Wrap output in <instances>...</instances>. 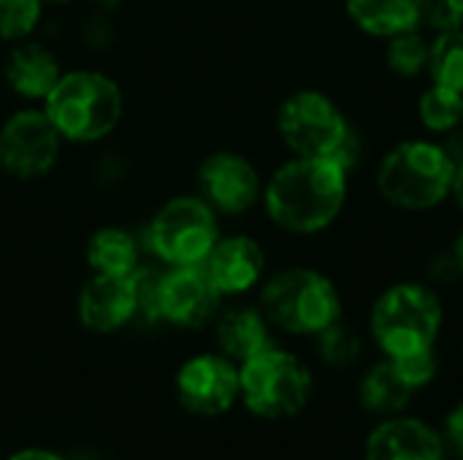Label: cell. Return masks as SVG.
<instances>
[{
	"instance_id": "1",
	"label": "cell",
	"mask_w": 463,
	"mask_h": 460,
	"mask_svg": "<svg viewBox=\"0 0 463 460\" xmlns=\"http://www.w3.org/2000/svg\"><path fill=\"white\" fill-rule=\"evenodd\" d=\"M269 217L290 233L328 228L347 198V171L331 157H296L266 187Z\"/></svg>"
},
{
	"instance_id": "2",
	"label": "cell",
	"mask_w": 463,
	"mask_h": 460,
	"mask_svg": "<svg viewBox=\"0 0 463 460\" xmlns=\"http://www.w3.org/2000/svg\"><path fill=\"white\" fill-rule=\"evenodd\" d=\"M46 117L65 141H98L122 117V92L114 79L92 70L62 73L46 95Z\"/></svg>"
},
{
	"instance_id": "3",
	"label": "cell",
	"mask_w": 463,
	"mask_h": 460,
	"mask_svg": "<svg viewBox=\"0 0 463 460\" xmlns=\"http://www.w3.org/2000/svg\"><path fill=\"white\" fill-rule=\"evenodd\" d=\"M456 160L431 141H404L391 149L377 171L383 198L407 211H423L450 195Z\"/></svg>"
},
{
	"instance_id": "4",
	"label": "cell",
	"mask_w": 463,
	"mask_h": 460,
	"mask_svg": "<svg viewBox=\"0 0 463 460\" xmlns=\"http://www.w3.org/2000/svg\"><path fill=\"white\" fill-rule=\"evenodd\" d=\"M260 312L285 333L317 336L342 317V301L328 277L312 268H290L263 287Z\"/></svg>"
},
{
	"instance_id": "5",
	"label": "cell",
	"mask_w": 463,
	"mask_h": 460,
	"mask_svg": "<svg viewBox=\"0 0 463 460\" xmlns=\"http://www.w3.org/2000/svg\"><path fill=\"white\" fill-rule=\"evenodd\" d=\"M369 325L388 358L431 350L442 328V304L423 285H396L377 298Z\"/></svg>"
},
{
	"instance_id": "6",
	"label": "cell",
	"mask_w": 463,
	"mask_h": 460,
	"mask_svg": "<svg viewBox=\"0 0 463 460\" xmlns=\"http://www.w3.org/2000/svg\"><path fill=\"white\" fill-rule=\"evenodd\" d=\"M239 399L263 420H285L309 404L312 374L296 355L269 347L239 366Z\"/></svg>"
},
{
	"instance_id": "7",
	"label": "cell",
	"mask_w": 463,
	"mask_h": 460,
	"mask_svg": "<svg viewBox=\"0 0 463 460\" xmlns=\"http://www.w3.org/2000/svg\"><path fill=\"white\" fill-rule=\"evenodd\" d=\"M149 241L163 263L201 266L217 244L214 209L203 198H174L152 220Z\"/></svg>"
},
{
	"instance_id": "8",
	"label": "cell",
	"mask_w": 463,
	"mask_h": 460,
	"mask_svg": "<svg viewBox=\"0 0 463 460\" xmlns=\"http://www.w3.org/2000/svg\"><path fill=\"white\" fill-rule=\"evenodd\" d=\"M279 136L298 157H336L353 127L331 98L315 89L293 92L279 106Z\"/></svg>"
},
{
	"instance_id": "9",
	"label": "cell",
	"mask_w": 463,
	"mask_h": 460,
	"mask_svg": "<svg viewBox=\"0 0 463 460\" xmlns=\"http://www.w3.org/2000/svg\"><path fill=\"white\" fill-rule=\"evenodd\" d=\"M62 136L46 111H19L0 130V163L19 179H35L54 168Z\"/></svg>"
},
{
	"instance_id": "10",
	"label": "cell",
	"mask_w": 463,
	"mask_h": 460,
	"mask_svg": "<svg viewBox=\"0 0 463 460\" xmlns=\"http://www.w3.org/2000/svg\"><path fill=\"white\" fill-rule=\"evenodd\" d=\"M176 396L193 415H225L239 399V366L225 355H195L176 374Z\"/></svg>"
},
{
	"instance_id": "11",
	"label": "cell",
	"mask_w": 463,
	"mask_h": 460,
	"mask_svg": "<svg viewBox=\"0 0 463 460\" xmlns=\"http://www.w3.org/2000/svg\"><path fill=\"white\" fill-rule=\"evenodd\" d=\"M222 293L203 266H174L160 277V320L179 328L206 325L220 306Z\"/></svg>"
},
{
	"instance_id": "12",
	"label": "cell",
	"mask_w": 463,
	"mask_h": 460,
	"mask_svg": "<svg viewBox=\"0 0 463 460\" xmlns=\"http://www.w3.org/2000/svg\"><path fill=\"white\" fill-rule=\"evenodd\" d=\"M201 198L222 214H244L260 198L258 171L233 152L209 155L198 168Z\"/></svg>"
},
{
	"instance_id": "13",
	"label": "cell",
	"mask_w": 463,
	"mask_h": 460,
	"mask_svg": "<svg viewBox=\"0 0 463 460\" xmlns=\"http://www.w3.org/2000/svg\"><path fill=\"white\" fill-rule=\"evenodd\" d=\"M366 460H448L445 439L437 428L418 418H388L380 423L364 447Z\"/></svg>"
},
{
	"instance_id": "14",
	"label": "cell",
	"mask_w": 463,
	"mask_h": 460,
	"mask_svg": "<svg viewBox=\"0 0 463 460\" xmlns=\"http://www.w3.org/2000/svg\"><path fill=\"white\" fill-rule=\"evenodd\" d=\"M79 320L95 333H111L136 320V290L130 277L95 274L79 293Z\"/></svg>"
},
{
	"instance_id": "15",
	"label": "cell",
	"mask_w": 463,
	"mask_h": 460,
	"mask_svg": "<svg viewBox=\"0 0 463 460\" xmlns=\"http://www.w3.org/2000/svg\"><path fill=\"white\" fill-rule=\"evenodd\" d=\"M201 266L222 296H236L258 285L263 277L266 255L250 236H228L217 239Z\"/></svg>"
},
{
	"instance_id": "16",
	"label": "cell",
	"mask_w": 463,
	"mask_h": 460,
	"mask_svg": "<svg viewBox=\"0 0 463 460\" xmlns=\"http://www.w3.org/2000/svg\"><path fill=\"white\" fill-rule=\"evenodd\" d=\"M60 62L54 54L38 43L16 46L5 60V81L22 98H43L60 81Z\"/></svg>"
},
{
	"instance_id": "17",
	"label": "cell",
	"mask_w": 463,
	"mask_h": 460,
	"mask_svg": "<svg viewBox=\"0 0 463 460\" xmlns=\"http://www.w3.org/2000/svg\"><path fill=\"white\" fill-rule=\"evenodd\" d=\"M217 344H220L222 355L231 358L233 363L236 361L244 363L252 355L269 350L271 336H269L266 314L260 309H252V306L225 312L217 323Z\"/></svg>"
},
{
	"instance_id": "18",
	"label": "cell",
	"mask_w": 463,
	"mask_h": 460,
	"mask_svg": "<svg viewBox=\"0 0 463 460\" xmlns=\"http://www.w3.org/2000/svg\"><path fill=\"white\" fill-rule=\"evenodd\" d=\"M347 14L364 33L377 38L418 30L423 22L420 0H347Z\"/></svg>"
},
{
	"instance_id": "19",
	"label": "cell",
	"mask_w": 463,
	"mask_h": 460,
	"mask_svg": "<svg viewBox=\"0 0 463 460\" xmlns=\"http://www.w3.org/2000/svg\"><path fill=\"white\" fill-rule=\"evenodd\" d=\"M412 388L404 382V377L399 374V369L393 366V361L388 358L385 363H377L372 366L361 385H358V399H361V407L372 415H380V418H396L404 412V407L410 404L412 399Z\"/></svg>"
},
{
	"instance_id": "20",
	"label": "cell",
	"mask_w": 463,
	"mask_h": 460,
	"mask_svg": "<svg viewBox=\"0 0 463 460\" xmlns=\"http://www.w3.org/2000/svg\"><path fill=\"white\" fill-rule=\"evenodd\" d=\"M87 263L103 277H130L138 268V247L130 233L103 228L87 241Z\"/></svg>"
},
{
	"instance_id": "21",
	"label": "cell",
	"mask_w": 463,
	"mask_h": 460,
	"mask_svg": "<svg viewBox=\"0 0 463 460\" xmlns=\"http://www.w3.org/2000/svg\"><path fill=\"white\" fill-rule=\"evenodd\" d=\"M429 73L434 84L463 92V30L439 33L429 49Z\"/></svg>"
},
{
	"instance_id": "22",
	"label": "cell",
	"mask_w": 463,
	"mask_h": 460,
	"mask_svg": "<svg viewBox=\"0 0 463 460\" xmlns=\"http://www.w3.org/2000/svg\"><path fill=\"white\" fill-rule=\"evenodd\" d=\"M361 350H364V342L361 336L355 333L353 325L342 323V317L336 323H331L326 331L317 333V352L320 358L334 366V369H347L353 366L358 358H361Z\"/></svg>"
},
{
	"instance_id": "23",
	"label": "cell",
	"mask_w": 463,
	"mask_h": 460,
	"mask_svg": "<svg viewBox=\"0 0 463 460\" xmlns=\"http://www.w3.org/2000/svg\"><path fill=\"white\" fill-rule=\"evenodd\" d=\"M461 103L463 92L434 84L420 98V119H423V125L429 130L450 133V130H456L461 125Z\"/></svg>"
},
{
	"instance_id": "24",
	"label": "cell",
	"mask_w": 463,
	"mask_h": 460,
	"mask_svg": "<svg viewBox=\"0 0 463 460\" xmlns=\"http://www.w3.org/2000/svg\"><path fill=\"white\" fill-rule=\"evenodd\" d=\"M429 43L423 41V35L418 30L393 35L388 43V65L393 73L399 76H420L429 68Z\"/></svg>"
},
{
	"instance_id": "25",
	"label": "cell",
	"mask_w": 463,
	"mask_h": 460,
	"mask_svg": "<svg viewBox=\"0 0 463 460\" xmlns=\"http://www.w3.org/2000/svg\"><path fill=\"white\" fill-rule=\"evenodd\" d=\"M43 0H0V38L22 41L41 19Z\"/></svg>"
},
{
	"instance_id": "26",
	"label": "cell",
	"mask_w": 463,
	"mask_h": 460,
	"mask_svg": "<svg viewBox=\"0 0 463 460\" xmlns=\"http://www.w3.org/2000/svg\"><path fill=\"white\" fill-rule=\"evenodd\" d=\"M391 361H393V366L399 369V374L404 377V382L412 390L429 388L434 382L437 371H439L434 347L431 350H420V352H410V355H402V358H391Z\"/></svg>"
},
{
	"instance_id": "27",
	"label": "cell",
	"mask_w": 463,
	"mask_h": 460,
	"mask_svg": "<svg viewBox=\"0 0 463 460\" xmlns=\"http://www.w3.org/2000/svg\"><path fill=\"white\" fill-rule=\"evenodd\" d=\"M423 19L439 33L463 30V0H420Z\"/></svg>"
},
{
	"instance_id": "28",
	"label": "cell",
	"mask_w": 463,
	"mask_h": 460,
	"mask_svg": "<svg viewBox=\"0 0 463 460\" xmlns=\"http://www.w3.org/2000/svg\"><path fill=\"white\" fill-rule=\"evenodd\" d=\"M442 439H445L448 453L456 455L458 460H463V401H458V404L445 415Z\"/></svg>"
},
{
	"instance_id": "29",
	"label": "cell",
	"mask_w": 463,
	"mask_h": 460,
	"mask_svg": "<svg viewBox=\"0 0 463 460\" xmlns=\"http://www.w3.org/2000/svg\"><path fill=\"white\" fill-rule=\"evenodd\" d=\"M5 460H65V458H60L57 453H49V450L30 447V450H19V453H14L11 458H5Z\"/></svg>"
},
{
	"instance_id": "30",
	"label": "cell",
	"mask_w": 463,
	"mask_h": 460,
	"mask_svg": "<svg viewBox=\"0 0 463 460\" xmlns=\"http://www.w3.org/2000/svg\"><path fill=\"white\" fill-rule=\"evenodd\" d=\"M450 192H453L458 209L463 211V160L456 163V174H453V187H450Z\"/></svg>"
},
{
	"instance_id": "31",
	"label": "cell",
	"mask_w": 463,
	"mask_h": 460,
	"mask_svg": "<svg viewBox=\"0 0 463 460\" xmlns=\"http://www.w3.org/2000/svg\"><path fill=\"white\" fill-rule=\"evenodd\" d=\"M453 258H456V263H458V271L463 274V233L458 236V241H456V255H453Z\"/></svg>"
},
{
	"instance_id": "32",
	"label": "cell",
	"mask_w": 463,
	"mask_h": 460,
	"mask_svg": "<svg viewBox=\"0 0 463 460\" xmlns=\"http://www.w3.org/2000/svg\"><path fill=\"white\" fill-rule=\"evenodd\" d=\"M461 125H463V103H461Z\"/></svg>"
},
{
	"instance_id": "33",
	"label": "cell",
	"mask_w": 463,
	"mask_h": 460,
	"mask_svg": "<svg viewBox=\"0 0 463 460\" xmlns=\"http://www.w3.org/2000/svg\"><path fill=\"white\" fill-rule=\"evenodd\" d=\"M0 168H3V163H0Z\"/></svg>"
}]
</instances>
